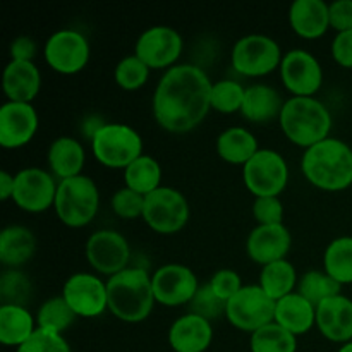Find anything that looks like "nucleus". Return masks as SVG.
<instances>
[{"label": "nucleus", "instance_id": "f257e3e1", "mask_svg": "<svg viewBox=\"0 0 352 352\" xmlns=\"http://www.w3.org/2000/svg\"><path fill=\"white\" fill-rule=\"evenodd\" d=\"M210 78L201 67L177 64L164 72L153 93V117L158 126L172 134L196 129L212 110Z\"/></svg>", "mask_w": 352, "mask_h": 352}, {"label": "nucleus", "instance_id": "393cba45", "mask_svg": "<svg viewBox=\"0 0 352 352\" xmlns=\"http://www.w3.org/2000/svg\"><path fill=\"white\" fill-rule=\"evenodd\" d=\"M280 93L268 85H251L246 88L241 116L253 124H268L280 117L284 109Z\"/></svg>", "mask_w": 352, "mask_h": 352}, {"label": "nucleus", "instance_id": "0eeeda50", "mask_svg": "<svg viewBox=\"0 0 352 352\" xmlns=\"http://www.w3.org/2000/svg\"><path fill=\"white\" fill-rule=\"evenodd\" d=\"M284 54L280 45L267 34H246L234 43L230 64L244 78H265L280 69Z\"/></svg>", "mask_w": 352, "mask_h": 352}, {"label": "nucleus", "instance_id": "c756f323", "mask_svg": "<svg viewBox=\"0 0 352 352\" xmlns=\"http://www.w3.org/2000/svg\"><path fill=\"white\" fill-rule=\"evenodd\" d=\"M298 272L289 260H280L261 267L260 287L275 302L298 291Z\"/></svg>", "mask_w": 352, "mask_h": 352}, {"label": "nucleus", "instance_id": "aec40b11", "mask_svg": "<svg viewBox=\"0 0 352 352\" xmlns=\"http://www.w3.org/2000/svg\"><path fill=\"white\" fill-rule=\"evenodd\" d=\"M316 329L330 342L352 340V299L339 294L316 306Z\"/></svg>", "mask_w": 352, "mask_h": 352}, {"label": "nucleus", "instance_id": "09e8293b", "mask_svg": "<svg viewBox=\"0 0 352 352\" xmlns=\"http://www.w3.org/2000/svg\"><path fill=\"white\" fill-rule=\"evenodd\" d=\"M337 352H352V340H351V342L344 344V346H340V349Z\"/></svg>", "mask_w": 352, "mask_h": 352}, {"label": "nucleus", "instance_id": "f3484780", "mask_svg": "<svg viewBox=\"0 0 352 352\" xmlns=\"http://www.w3.org/2000/svg\"><path fill=\"white\" fill-rule=\"evenodd\" d=\"M280 79L292 96H315L323 85V69L318 58L308 50L294 48L284 54Z\"/></svg>", "mask_w": 352, "mask_h": 352}, {"label": "nucleus", "instance_id": "39448f33", "mask_svg": "<svg viewBox=\"0 0 352 352\" xmlns=\"http://www.w3.org/2000/svg\"><path fill=\"white\" fill-rule=\"evenodd\" d=\"M55 213L69 229H82L95 220L100 210V191L88 175L58 181Z\"/></svg>", "mask_w": 352, "mask_h": 352}, {"label": "nucleus", "instance_id": "c9c22d12", "mask_svg": "<svg viewBox=\"0 0 352 352\" xmlns=\"http://www.w3.org/2000/svg\"><path fill=\"white\" fill-rule=\"evenodd\" d=\"M244 95H246V88L241 85L239 81L234 79H222L212 85V93H210V105L212 110L219 113H241L244 103Z\"/></svg>", "mask_w": 352, "mask_h": 352}, {"label": "nucleus", "instance_id": "f704fd0d", "mask_svg": "<svg viewBox=\"0 0 352 352\" xmlns=\"http://www.w3.org/2000/svg\"><path fill=\"white\" fill-rule=\"evenodd\" d=\"M76 313L69 308L65 299L62 296H54L48 298L43 305L38 308L36 313V325L38 329L50 330V332L62 333L76 322Z\"/></svg>", "mask_w": 352, "mask_h": 352}, {"label": "nucleus", "instance_id": "4be33fe9", "mask_svg": "<svg viewBox=\"0 0 352 352\" xmlns=\"http://www.w3.org/2000/svg\"><path fill=\"white\" fill-rule=\"evenodd\" d=\"M7 102L33 103L41 89V72L34 62L10 60L2 74Z\"/></svg>", "mask_w": 352, "mask_h": 352}, {"label": "nucleus", "instance_id": "cd10ccee", "mask_svg": "<svg viewBox=\"0 0 352 352\" xmlns=\"http://www.w3.org/2000/svg\"><path fill=\"white\" fill-rule=\"evenodd\" d=\"M215 148L217 155L223 162L230 165H241V167H244L261 150L254 134L246 127L239 126L229 127L220 133L217 138Z\"/></svg>", "mask_w": 352, "mask_h": 352}, {"label": "nucleus", "instance_id": "f03ea898", "mask_svg": "<svg viewBox=\"0 0 352 352\" xmlns=\"http://www.w3.org/2000/svg\"><path fill=\"white\" fill-rule=\"evenodd\" d=\"M301 172L316 189L339 192L352 186V148L342 140L327 138L305 150Z\"/></svg>", "mask_w": 352, "mask_h": 352}, {"label": "nucleus", "instance_id": "1a4fd4ad", "mask_svg": "<svg viewBox=\"0 0 352 352\" xmlns=\"http://www.w3.org/2000/svg\"><path fill=\"white\" fill-rule=\"evenodd\" d=\"M277 302L268 298L267 292L256 285H244L232 299L227 301L226 318L234 329L254 333L268 323L275 322Z\"/></svg>", "mask_w": 352, "mask_h": 352}, {"label": "nucleus", "instance_id": "6ab92c4d", "mask_svg": "<svg viewBox=\"0 0 352 352\" xmlns=\"http://www.w3.org/2000/svg\"><path fill=\"white\" fill-rule=\"evenodd\" d=\"M292 246L291 230L284 223L277 226H256L246 241V253L260 267L287 260Z\"/></svg>", "mask_w": 352, "mask_h": 352}, {"label": "nucleus", "instance_id": "37998d69", "mask_svg": "<svg viewBox=\"0 0 352 352\" xmlns=\"http://www.w3.org/2000/svg\"><path fill=\"white\" fill-rule=\"evenodd\" d=\"M208 285L212 287V291L226 302L229 301V299H232L234 296L244 287L239 274H237L236 270H230V268L217 270L215 274L212 275V278H210Z\"/></svg>", "mask_w": 352, "mask_h": 352}, {"label": "nucleus", "instance_id": "bb28decb", "mask_svg": "<svg viewBox=\"0 0 352 352\" xmlns=\"http://www.w3.org/2000/svg\"><path fill=\"white\" fill-rule=\"evenodd\" d=\"M36 251V237L24 226H9L0 234V263L7 270H19Z\"/></svg>", "mask_w": 352, "mask_h": 352}, {"label": "nucleus", "instance_id": "a211bd4d", "mask_svg": "<svg viewBox=\"0 0 352 352\" xmlns=\"http://www.w3.org/2000/svg\"><path fill=\"white\" fill-rule=\"evenodd\" d=\"M40 117L33 103L6 102L0 107V146L17 150L36 136Z\"/></svg>", "mask_w": 352, "mask_h": 352}, {"label": "nucleus", "instance_id": "79ce46f5", "mask_svg": "<svg viewBox=\"0 0 352 352\" xmlns=\"http://www.w3.org/2000/svg\"><path fill=\"white\" fill-rule=\"evenodd\" d=\"M253 217L258 226H277L284 223V205L278 196L254 198Z\"/></svg>", "mask_w": 352, "mask_h": 352}, {"label": "nucleus", "instance_id": "5701e85b", "mask_svg": "<svg viewBox=\"0 0 352 352\" xmlns=\"http://www.w3.org/2000/svg\"><path fill=\"white\" fill-rule=\"evenodd\" d=\"M289 24L302 40H318L329 31V3L323 0H296L289 9Z\"/></svg>", "mask_w": 352, "mask_h": 352}, {"label": "nucleus", "instance_id": "a18cd8bd", "mask_svg": "<svg viewBox=\"0 0 352 352\" xmlns=\"http://www.w3.org/2000/svg\"><path fill=\"white\" fill-rule=\"evenodd\" d=\"M332 57L340 67L352 69V30L336 34L332 41Z\"/></svg>", "mask_w": 352, "mask_h": 352}, {"label": "nucleus", "instance_id": "7c9ffc66", "mask_svg": "<svg viewBox=\"0 0 352 352\" xmlns=\"http://www.w3.org/2000/svg\"><path fill=\"white\" fill-rule=\"evenodd\" d=\"M162 175L164 172L157 158L150 155H141L124 170V184L140 195L148 196L162 188Z\"/></svg>", "mask_w": 352, "mask_h": 352}, {"label": "nucleus", "instance_id": "a19ab883", "mask_svg": "<svg viewBox=\"0 0 352 352\" xmlns=\"http://www.w3.org/2000/svg\"><path fill=\"white\" fill-rule=\"evenodd\" d=\"M16 352H72L67 339L62 333L36 329V332L26 340Z\"/></svg>", "mask_w": 352, "mask_h": 352}, {"label": "nucleus", "instance_id": "9d476101", "mask_svg": "<svg viewBox=\"0 0 352 352\" xmlns=\"http://www.w3.org/2000/svg\"><path fill=\"white\" fill-rule=\"evenodd\" d=\"M243 181L254 198L280 196L289 184V165L278 151L261 148L243 167Z\"/></svg>", "mask_w": 352, "mask_h": 352}, {"label": "nucleus", "instance_id": "ea45409f", "mask_svg": "<svg viewBox=\"0 0 352 352\" xmlns=\"http://www.w3.org/2000/svg\"><path fill=\"white\" fill-rule=\"evenodd\" d=\"M144 198L146 196L140 195V192L133 191L129 188H120L113 192L112 196V205L113 213H116L119 219L124 220H136V219H143V212H144Z\"/></svg>", "mask_w": 352, "mask_h": 352}, {"label": "nucleus", "instance_id": "412c9836", "mask_svg": "<svg viewBox=\"0 0 352 352\" xmlns=\"http://www.w3.org/2000/svg\"><path fill=\"white\" fill-rule=\"evenodd\" d=\"M212 340V322L192 313L179 316L168 329V344L174 352H205Z\"/></svg>", "mask_w": 352, "mask_h": 352}, {"label": "nucleus", "instance_id": "423d86ee", "mask_svg": "<svg viewBox=\"0 0 352 352\" xmlns=\"http://www.w3.org/2000/svg\"><path fill=\"white\" fill-rule=\"evenodd\" d=\"M91 151L100 165L113 170H126L143 153V138L127 124L107 122L91 138Z\"/></svg>", "mask_w": 352, "mask_h": 352}, {"label": "nucleus", "instance_id": "9b49d317", "mask_svg": "<svg viewBox=\"0 0 352 352\" xmlns=\"http://www.w3.org/2000/svg\"><path fill=\"white\" fill-rule=\"evenodd\" d=\"M43 57L48 67L62 76H74L85 71L91 57L89 41L78 30H58L47 38Z\"/></svg>", "mask_w": 352, "mask_h": 352}, {"label": "nucleus", "instance_id": "473e14b6", "mask_svg": "<svg viewBox=\"0 0 352 352\" xmlns=\"http://www.w3.org/2000/svg\"><path fill=\"white\" fill-rule=\"evenodd\" d=\"M250 349L251 352H296L298 337L278 323H268L267 327L251 333Z\"/></svg>", "mask_w": 352, "mask_h": 352}, {"label": "nucleus", "instance_id": "ddd939ff", "mask_svg": "<svg viewBox=\"0 0 352 352\" xmlns=\"http://www.w3.org/2000/svg\"><path fill=\"white\" fill-rule=\"evenodd\" d=\"M58 181L48 170L38 167L23 168L16 174L12 201L26 213H43L54 208Z\"/></svg>", "mask_w": 352, "mask_h": 352}, {"label": "nucleus", "instance_id": "49530a36", "mask_svg": "<svg viewBox=\"0 0 352 352\" xmlns=\"http://www.w3.org/2000/svg\"><path fill=\"white\" fill-rule=\"evenodd\" d=\"M10 60H21V62H34V57L38 54V45L28 34H21L10 41L9 47Z\"/></svg>", "mask_w": 352, "mask_h": 352}, {"label": "nucleus", "instance_id": "4c0bfd02", "mask_svg": "<svg viewBox=\"0 0 352 352\" xmlns=\"http://www.w3.org/2000/svg\"><path fill=\"white\" fill-rule=\"evenodd\" d=\"M33 285L21 270H6L0 277V299L2 305L26 306L31 299Z\"/></svg>", "mask_w": 352, "mask_h": 352}, {"label": "nucleus", "instance_id": "6e6552de", "mask_svg": "<svg viewBox=\"0 0 352 352\" xmlns=\"http://www.w3.org/2000/svg\"><path fill=\"white\" fill-rule=\"evenodd\" d=\"M189 203L179 189L162 186L144 198L143 220L153 232L172 236L189 222Z\"/></svg>", "mask_w": 352, "mask_h": 352}, {"label": "nucleus", "instance_id": "e433bc0d", "mask_svg": "<svg viewBox=\"0 0 352 352\" xmlns=\"http://www.w3.org/2000/svg\"><path fill=\"white\" fill-rule=\"evenodd\" d=\"M151 69L136 55H126L117 62L113 69L116 85L124 91H138L143 88L150 79Z\"/></svg>", "mask_w": 352, "mask_h": 352}, {"label": "nucleus", "instance_id": "c03bdc74", "mask_svg": "<svg viewBox=\"0 0 352 352\" xmlns=\"http://www.w3.org/2000/svg\"><path fill=\"white\" fill-rule=\"evenodd\" d=\"M330 28L337 33L352 30V0H336L329 3Z\"/></svg>", "mask_w": 352, "mask_h": 352}, {"label": "nucleus", "instance_id": "72a5a7b5", "mask_svg": "<svg viewBox=\"0 0 352 352\" xmlns=\"http://www.w3.org/2000/svg\"><path fill=\"white\" fill-rule=\"evenodd\" d=\"M342 285L333 280L325 270H308L299 278L298 291L305 299H308L313 306H318L325 299L342 294Z\"/></svg>", "mask_w": 352, "mask_h": 352}, {"label": "nucleus", "instance_id": "a878e982", "mask_svg": "<svg viewBox=\"0 0 352 352\" xmlns=\"http://www.w3.org/2000/svg\"><path fill=\"white\" fill-rule=\"evenodd\" d=\"M275 323L284 327L292 336H305L316 325V308L299 292H292L277 301Z\"/></svg>", "mask_w": 352, "mask_h": 352}, {"label": "nucleus", "instance_id": "4468645a", "mask_svg": "<svg viewBox=\"0 0 352 352\" xmlns=\"http://www.w3.org/2000/svg\"><path fill=\"white\" fill-rule=\"evenodd\" d=\"M86 260L96 274L113 277L129 268L131 248L126 237L117 230H96L88 237L85 248Z\"/></svg>", "mask_w": 352, "mask_h": 352}, {"label": "nucleus", "instance_id": "20e7f679", "mask_svg": "<svg viewBox=\"0 0 352 352\" xmlns=\"http://www.w3.org/2000/svg\"><path fill=\"white\" fill-rule=\"evenodd\" d=\"M278 124L292 144L308 150L330 138L332 113L315 96H291L284 103Z\"/></svg>", "mask_w": 352, "mask_h": 352}, {"label": "nucleus", "instance_id": "7ed1b4c3", "mask_svg": "<svg viewBox=\"0 0 352 352\" xmlns=\"http://www.w3.org/2000/svg\"><path fill=\"white\" fill-rule=\"evenodd\" d=\"M109 311L124 323H141L153 311L157 299L151 275L140 267H129L107 280Z\"/></svg>", "mask_w": 352, "mask_h": 352}, {"label": "nucleus", "instance_id": "b1692460", "mask_svg": "<svg viewBox=\"0 0 352 352\" xmlns=\"http://www.w3.org/2000/svg\"><path fill=\"white\" fill-rule=\"evenodd\" d=\"M47 162L48 172L57 181H65V179L82 175V168L86 164V151L81 141H78L76 138L60 136L52 141L47 153Z\"/></svg>", "mask_w": 352, "mask_h": 352}, {"label": "nucleus", "instance_id": "f8f14e48", "mask_svg": "<svg viewBox=\"0 0 352 352\" xmlns=\"http://www.w3.org/2000/svg\"><path fill=\"white\" fill-rule=\"evenodd\" d=\"M184 50L181 33L170 26H151L138 36L134 55L150 69H172Z\"/></svg>", "mask_w": 352, "mask_h": 352}, {"label": "nucleus", "instance_id": "2f4dec72", "mask_svg": "<svg viewBox=\"0 0 352 352\" xmlns=\"http://www.w3.org/2000/svg\"><path fill=\"white\" fill-rule=\"evenodd\" d=\"M323 270L340 285L352 284V237L333 239L323 253Z\"/></svg>", "mask_w": 352, "mask_h": 352}, {"label": "nucleus", "instance_id": "58836bf2", "mask_svg": "<svg viewBox=\"0 0 352 352\" xmlns=\"http://www.w3.org/2000/svg\"><path fill=\"white\" fill-rule=\"evenodd\" d=\"M189 313L192 315H198L201 318L208 320V322H213L219 316H226V306L227 302L222 301L215 292L212 291L208 284L199 285L198 292L192 298V301L189 302Z\"/></svg>", "mask_w": 352, "mask_h": 352}, {"label": "nucleus", "instance_id": "dca6fc26", "mask_svg": "<svg viewBox=\"0 0 352 352\" xmlns=\"http://www.w3.org/2000/svg\"><path fill=\"white\" fill-rule=\"evenodd\" d=\"M151 284L157 305L167 308L189 305L201 285L191 268L179 263H167L157 268L151 275Z\"/></svg>", "mask_w": 352, "mask_h": 352}, {"label": "nucleus", "instance_id": "2eb2a0df", "mask_svg": "<svg viewBox=\"0 0 352 352\" xmlns=\"http://www.w3.org/2000/svg\"><path fill=\"white\" fill-rule=\"evenodd\" d=\"M60 296L78 318H98L109 309L107 282L86 272L71 275L64 282Z\"/></svg>", "mask_w": 352, "mask_h": 352}, {"label": "nucleus", "instance_id": "de8ad7c7", "mask_svg": "<svg viewBox=\"0 0 352 352\" xmlns=\"http://www.w3.org/2000/svg\"><path fill=\"white\" fill-rule=\"evenodd\" d=\"M14 186H16V175L9 174L7 170L0 172V199L2 201L12 199Z\"/></svg>", "mask_w": 352, "mask_h": 352}, {"label": "nucleus", "instance_id": "c85d7f7f", "mask_svg": "<svg viewBox=\"0 0 352 352\" xmlns=\"http://www.w3.org/2000/svg\"><path fill=\"white\" fill-rule=\"evenodd\" d=\"M36 316L26 306H0V342L6 347H21L36 332Z\"/></svg>", "mask_w": 352, "mask_h": 352}]
</instances>
